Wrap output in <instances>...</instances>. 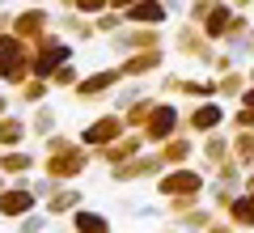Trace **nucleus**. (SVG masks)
<instances>
[{
    "instance_id": "f257e3e1",
    "label": "nucleus",
    "mask_w": 254,
    "mask_h": 233,
    "mask_svg": "<svg viewBox=\"0 0 254 233\" xmlns=\"http://www.w3.org/2000/svg\"><path fill=\"white\" fill-rule=\"evenodd\" d=\"M85 165H89V157H85L76 144H68L64 136H51V140H47V174H51L55 182L60 178H76Z\"/></svg>"
},
{
    "instance_id": "f03ea898",
    "label": "nucleus",
    "mask_w": 254,
    "mask_h": 233,
    "mask_svg": "<svg viewBox=\"0 0 254 233\" xmlns=\"http://www.w3.org/2000/svg\"><path fill=\"white\" fill-rule=\"evenodd\" d=\"M157 191H161V195H178V204L187 208V204H195V195L203 191V174L199 170H170V174L157 178Z\"/></svg>"
},
{
    "instance_id": "7ed1b4c3",
    "label": "nucleus",
    "mask_w": 254,
    "mask_h": 233,
    "mask_svg": "<svg viewBox=\"0 0 254 233\" xmlns=\"http://www.w3.org/2000/svg\"><path fill=\"white\" fill-rule=\"evenodd\" d=\"M34 204H38V191L30 182H17V187L0 191V216H26V212H34Z\"/></svg>"
},
{
    "instance_id": "20e7f679",
    "label": "nucleus",
    "mask_w": 254,
    "mask_h": 233,
    "mask_svg": "<svg viewBox=\"0 0 254 233\" xmlns=\"http://www.w3.org/2000/svg\"><path fill=\"white\" fill-rule=\"evenodd\" d=\"M119 136H123V119L119 115H102V119H93V123L81 132V140L89 144V149H106V144H115Z\"/></svg>"
},
{
    "instance_id": "39448f33",
    "label": "nucleus",
    "mask_w": 254,
    "mask_h": 233,
    "mask_svg": "<svg viewBox=\"0 0 254 233\" xmlns=\"http://www.w3.org/2000/svg\"><path fill=\"white\" fill-rule=\"evenodd\" d=\"M174 127H178V110H174L170 102H157V106L148 110V119H144V136L148 140H170Z\"/></svg>"
},
{
    "instance_id": "423d86ee",
    "label": "nucleus",
    "mask_w": 254,
    "mask_h": 233,
    "mask_svg": "<svg viewBox=\"0 0 254 233\" xmlns=\"http://www.w3.org/2000/svg\"><path fill=\"white\" fill-rule=\"evenodd\" d=\"M127 17L131 21H148V26H161V21L170 17V9H165V0H136V4L127 9Z\"/></svg>"
},
{
    "instance_id": "0eeeda50",
    "label": "nucleus",
    "mask_w": 254,
    "mask_h": 233,
    "mask_svg": "<svg viewBox=\"0 0 254 233\" xmlns=\"http://www.w3.org/2000/svg\"><path fill=\"white\" fill-rule=\"evenodd\" d=\"M123 77V68H110V72H93L89 81H81L76 85V102H89L93 93H102V89H110V85Z\"/></svg>"
},
{
    "instance_id": "6e6552de",
    "label": "nucleus",
    "mask_w": 254,
    "mask_h": 233,
    "mask_svg": "<svg viewBox=\"0 0 254 233\" xmlns=\"http://www.w3.org/2000/svg\"><path fill=\"white\" fill-rule=\"evenodd\" d=\"M43 30H47V13L43 9H26V13L13 17V34L17 38H34V34H43Z\"/></svg>"
},
{
    "instance_id": "1a4fd4ad",
    "label": "nucleus",
    "mask_w": 254,
    "mask_h": 233,
    "mask_svg": "<svg viewBox=\"0 0 254 233\" xmlns=\"http://www.w3.org/2000/svg\"><path fill=\"white\" fill-rule=\"evenodd\" d=\"M26 136H30L26 119H17V115H4V119H0V149H17Z\"/></svg>"
},
{
    "instance_id": "9d476101",
    "label": "nucleus",
    "mask_w": 254,
    "mask_h": 233,
    "mask_svg": "<svg viewBox=\"0 0 254 233\" xmlns=\"http://www.w3.org/2000/svg\"><path fill=\"white\" fill-rule=\"evenodd\" d=\"M220 119H225V110H220L216 102H203V106H195V110H190V119H187V123H190V132H212V127H216Z\"/></svg>"
},
{
    "instance_id": "9b49d317",
    "label": "nucleus",
    "mask_w": 254,
    "mask_h": 233,
    "mask_svg": "<svg viewBox=\"0 0 254 233\" xmlns=\"http://www.w3.org/2000/svg\"><path fill=\"white\" fill-rule=\"evenodd\" d=\"M72 229H76V233H110V216L89 212V208H76V216H72Z\"/></svg>"
},
{
    "instance_id": "f8f14e48",
    "label": "nucleus",
    "mask_w": 254,
    "mask_h": 233,
    "mask_svg": "<svg viewBox=\"0 0 254 233\" xmlns=\"http://www.w3.org/2000/svg\"><path fill=\"white\" fill-rule=\"evenodd\" d=\"M233 34V9L229 4H216L208 17V38H229Z\"/></svg>"
},
{
    "instance_id": "ddd939ff",
    "label": "nucleus",
    "mask_w": 254,
    "mask_h": 233,
    "mask_svg": "<svg viewBox=\"0 0 254 233\" xmlns=\"http://www.w3.org/2000/svg\"><path fill=\"white\" fill-rule=\"evenodd\" d=\"M81 199H85L81 191H72V187L64 191V187H60V191H51V199H47V212H51V216H60V212H72V208L81 204Z\"/></svg>"
},
{
    "instance_id": "4468645a",
    "label": "nucleus",
    "mask_w": 254,
    "mask_h": 233,
    "mask_svg": "<svg viewBox=\"0 0 254 233\" xmlns=\"http://www.w3.org/2000/svg\"><path fill=\"white\" fill-rule=\"evenodd\" d=\"M157 64H161V51H144V55H131V60L123 64V77H144V72H153Z\"/></svg>"
},
{
    "instance_id": "2eb2a0df",
    "label": "nucleus",
    "mask_w": 254,
    "mask_h": 233,
    "mask_svg": "<svg viewBox=\"0 0 254 233\" xmlns=\"http://www.w3.org/2000/svg\"><path fill=\"white\" fill-rule=\"evenodd\" d=\"M0 170L26 178V170H34V157H30V153H9V157H0Z\"/></svg>"
},
{
    "instance_id": "dca6fc26",
    "label": "nucleus",
    "mask_w": 254,
    "mask_h": 233,
    "mask_svg": "<svg viewBox=\"0 0 254 233\" xmlns=\"http://www.w3.org/2000/svg\"><path fill=\"white\" fill-rule=\"evenodd\" d=\"M229 216H233L237 225H250V229H254V195H246V199H229Z\"/></svg>"
},
{
    "instance_id": "f3484780",
    "label": "nucleus",
    "mask_w": 254,
    "mask_h": 233,
    "mask_svg": "<svg viewBox=\"0 0 254 233\" xmlns=\"http://www.w3.org/2000/svg\"><path fill=\"white\" fill-rule=\"evenodd\" d=\"M43 98H47V77H34V81L21 85V102L26 106H43Z\"/></svg>"
},
{
    "instance_id": "a211bd4d",
    "label": "nucleus",
    "mask_w": 254,
    "mask_h": 233,
    "mask_svg": "<svg viewBox=\"0 0 254 233\" xmlns=\"http://www.w3.org/2000/svg\"><path fill=\"white\" fill-rule=\"evenodd\" d=\"M30 132H34V136H51V132H55V110H51V106H38Z\"/></svg>"
},
{
    "instance_id": "6ab92c4d",
    "label": "nucleus",
    "mask_w": 254,
    "mask_h": 233,
    "mask_svg": "<svg viewBox=\"0 0 254 233\" xmlns=\"http://www.w3.org/2000/svg\"><path fill=\"white\" fill-rule=\"evenodd\" d=\"M43 229H47V216L43 212H26L21 225H17V233H43Z\"/></svg>"
},
{
    "instance_id": "aec40b11",
    "label": "nucleus",
    "mask_w": 254,
    "mask_h": 233,
    "mask_svg": "<svg viewBox=\"0 0 254 233\" xmlns=\"http://www.w3.org/2000/svg\"><path fill=\"white\" fill-rule=\"evenodd\" d=\"M182 157H190V140L187 136H178L174 144H165V161H182Z\"/></svg>"
},
{
    "instance_id": "412c9836",
    "label": "nucleus",
    "mask_w": 254,
    "mask_h": 233,
    "mask_svg": "<svg viewBox=\"0 0 254 233\" xmlns=\"http://www.w3.org/2000/svg\"><path fill=\"white\" fill-rule=\"evenodd\" d=\"M68 9H76V13H102L110 4V0H64Z\"/></svg>"
},
{
    "instance_id": "4be33fe9",
    "label": "nucleus",
    "mask_w": 254,
    "mask_h": 233,
    "mask_svg": "<svg viewBox=\"0 0 254 233\" xmlns=\"http://www.w3.org/2000/svg\"><path fill=\"white\" fill-rule=\"evenodd\" d=\"M51 81H55V85H76V68H72V60L60 64V68L51 72Z\"/></svg>"
},
{
    "instance_id": "5701e85b",
    "label": "nucleus",
    "mask_w": 254,
    "mask_h": 233,
    "mask_svg": "<svg viewBox=\"0 0 254 233\" xmlns=\"http://www.w3.org/2000/svg\"><path fill=\"white\" fill-rule=\"evenodd\" d=\"M64 26L72 30L76 38H93V26H89V21H76V17H64Z\"/></svg>"
},
{
    "instance_id": "b1692460",
    "label": "nucleus",
    "mask_w": 254,
    "mask_h": 233,
    "mask_svg": "<svg viewBox=\"0 0 254 233\" xmlns=\"http://www.w3.org/2000/svg\"><path fill=\"white\" fill-rule=\"evenodd\" d=\"M216 9V0H190V13H195V17H203V13H212Z\"/></svg>"
},
{
    "instance_id": "393cba45",
    "label": "nucleus",
    "mask_w": 254,
    "mask_h": 233,
    "mask_svg": "<svg viewBox=\"0 0 254 233\" xmlns=\"http://www.w3.org/2000/svg\"><path fill=\"white\" fill-rule=\"evenodd\" d=\"M233 123H237V127H254V110H237Z\"/></svg>"
},
{
    "instance_id": "a878e982",
    "label": "nucleus",
    "mask_w": 254,
    "mask_h": 233,
    "mask_svg": "<svg viewBox=\"0 0 254 233\" xmlns=\"http://www.w3.org/2000/svg\"><path fill=\"white\" fill-rule=\"evenodd\" d=\"M233 89H242V77H225L220 81V93H233Z\"/></svg>"
},
{
    "instance_id": "bb28decb",
    "label": "nucleus",
    "mask_w": 254,
    "mask_h": 233,
    "mask_svg": "<svg viewBox=\"0 0 254 233\" xmlns=\"http://www.w3.org/2000/svg\"><path fill=\"white\" fill-rule=\"evenodd\" d=\"M119 26V13H106V17H98V30H115Z\"/></svg>"
},
{
    "instance_id": "cd10ccee",
    "label": "nucleus",
    "mask_w": 254,
    "mask_h": 233,
    "mask_svg": "<svg viewBox=\"0 0 254 233\" xmlns=\"http://www.w3.org/2000/svg\"><path fill=\"white\" fill-rule=\"evenodd\" d=\"M110 4H115V9H123V4H127V9H131V4H136V0H110Z\"/></svg>"
},
{
    "instance_id": "c85d7f7f",
    "label": "nucleus",
    "mask_w": 254,
    "mask_h": 233,
    "mask_svg": "<svg viewBox=\"0 0 254 233\" xmlns=\"http://www.w3.org/2000/svg\"><path fill=\"white\" fill-rule=\"evenodd\" d=\"M4 115H9V98H0V119H4Z\"/></svg>"
},
{
    "instance_id": "c756f323",
    "label": "nucleus",
    "mask_w": 254,
    "mask_h": 233,
    "mask_svg": "<svg viewBox=\"0 0 254 233\" xmlns=\"http://www.w3.org/2000/svg\"><path fill=\"white\" fill-rule=\"evenodd\" d=\"M242 102H246V106H254V89H246V98H242Z\"/></svg>"
},
{
    "instance_id": "7c9ffc66",
    "label": "nucleus",
    "mask_w": 254,
    "mask_h": 233,
    "mask_svg": "<svg viewBox=\"0 0 254 233\" xmlns=\"http://www.w3.org/2000/svg\"><path fill=\"white\" fill-rule=\"evenodd\" d=\"M0 191H4V178H0Z\"/></svg>"
},
{
    "instance_id": "2f4dec72",
    "label": "nucleus",
    "mask_w": 254,
    "mask_h": 233,
    "mask_svg": "<svg viewBox=\"0 0 254 233\" xmlns=\"http://www.w3.org/2000/svg\"><path fill=\"white\" fill-rule=\"evenodd\" d=\"M250 191H254V178H250Z\"/></svg>"
},
{
    "instance_id": "473e14b6",
    "label": "nucleus",
    "mask_w": 254,
    "mask_h": 233,
    "mask_svg": "<svg viewBox=\"0 0 254 233\" xmlns=\"http://www.w3.org/2000/svg\"><path fill=\"white\" fill-rule=\"evenodd\" d=\"M250 43H254V34H250Z\"/></svg>"
}]
</instances>
